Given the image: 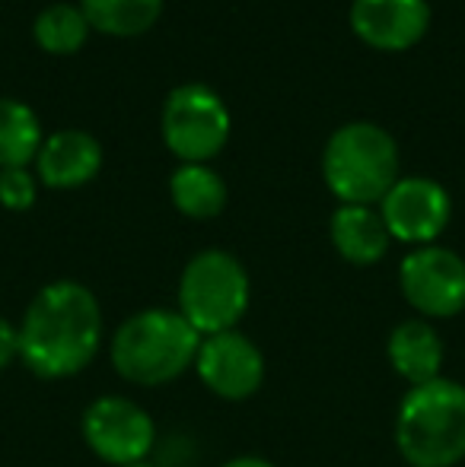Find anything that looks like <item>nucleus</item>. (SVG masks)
Listing matches in <instances>:
<instances>
[{"label": "nucleus", "instance_id": "1", "mask_svg": "<svg viewBox=\"0 0 465 467\" xmlns=\"http://www.w3.org/2000/svg\"><path fill=\"white\" fill-rule=\"evenodd\" d=\"M19 363L36 379L61 381L83 372L102 350L100 299L80 280L45 283L19 318Z\"/></svg>", "mask_w": 465, "mask_h": 467}, {"label": "nucleus", "instance_id": "2", "mask_svg": "<svg viewBox=\"0 0 465 467\" xmlns=\"http://www.w3.org/2000/svg\"><path fill=\"white\" fill-rule=\"evenodd\" d=\"M198 347L201 334L179 308H141L109 337V359L128 385L160 388L195 369Z\"/></svg>", "mask_w": 465, "mask_h": 467}, {"label": "nucleus", "instance_id": "3", "mask_svg": "<svg viewBox=\"0 0 465 467\" xmlns=\"http://www.w3.org/2000/svg\"><path fill=\"white\" fill-rule=\"evenodd\" d=\"M396 449L408 467H456L465 458V385L424 381L405 391L396 410Z\"/></svg>", "mask_w": 465, "mask_h": 467}, {"label": "nucleus", "instance_id": "4", "mask_svg": "<svg viewBox=\"0 0 465 467\" xmlns=\"http://www.w3.org/2000/svg\"><path fill=\"white\" fill-rule=\"evenodd\" d=\"M322 179L342 203L373 207L398 182V147L370 121L342 124L322 150Z\"/></svg>", "mask_w": 465, "mask_h": 467}, {"label": "nucleus", "instance_id": "5", "mask_svg": "<svg viewBox=\"0 0 465 467\" xmlns=\"http://www.w3.org/2000/svg\"><path fill=\"white\" fill-rule=\"evenodd\" d=\"M252 302V280L236 254L224 248L198 252L179 277V312L201 337L236 331Z\"/></svg>", "mask_w": 465, "mask_h": 467}, {"label": "nucleus", "instance_id": "6", "mask_svg": "<svg viewBox=\"0 0 465 467\" xmlns=\"http://www.w3.org/2000/svg\"><path fill=\"white\" fill-rule=\"evenodd\" d=\"M163 140L182 162H201L220 153L230 140V111L205 83L175 87L163 105Z\"/></svg>", "mask_w": 465, "mask_h": 467}, {"label": "nucleus", "instance_id": "7", "mask_svg": "<svg viewBox=\"0 0 465 467\" xmlns=\"http://www.w3.org/2000/svg\"><path fill=\"white\" fill-rule=\"evenodd\" d=\"M80 436L87 449L109 467L143 464L156 445V423L137 400L102 394L83 410Z\"/></svg>", "mask_w": 465, "mask_h": 467}, {"label": "nucleus", "instance_id": "8", "mask_svg": "<svg viewBox=\"0 0 465 467\" xmlns=\"http://www.w3.org/2000/svg\"><path fill=\"white\" fill-rule=\"evenodd\" d=\"M398 289L417 318H456L465 308V261L453 248L421 245L398 265Z\"/></svg>", "mask_w": 465, "mask_h": 467}, {"label": "nucleus", "instance_id": "9", "mask_svg": "<svg viewBox=\"0 0 465 467\" xmlns=\"http://www.w3.org/2000/svg\"><path fill=\"white\" fill-rule=\"evenodd\" d=\"M379 216L396 242L405 245H437L453 216V201L447 188L424 175L398 179L389 194L379 201Z\"/></svg>", "mask_w": 465, "mask_h": 467}, {"label": "nucleus", "instance_id": "10", "mask_svg": "<svg viewBox=\"0 0 465 467\" xmlns=\"http://www.w3.org/2000/svg\"><path fill=\"white\" fill-rule=\"evenodd\" d=\"M195 372L211 394L224 400H248L265 381V353L252 337L236 331L201 337Z\"/></svg>", "mask_w": 465, "mask_h": 467}, {"label": "nucleus", "instance_id": "11", "mask_svg": "<svg viewBox=\"0 0 465 467\" xmlns=\"http://www.w3.org/2000/svg\"><path fill=\"white\" fill-rule=\"evenodd\" d=\"M351 29L376 51H405L424 38L430 26L428 0H354Z\"/></svg>", "mask_w": 465, "mask_h": 467}, {"label": "nucleus", "instance_id": "12", "mask_svg": "<svg viewBox=\"0 0 465 467\" xmlns=\"http://www.w3.org/2000/svg\"><path fill=\"white\" fill-rule=\"evenodd\" d=\"M38 182L48 188L68 191L93 182L102 169V147L87 130H58L45 137L36 156Z\"/></svg>", "mask_w": 465, "mask_h": 467}, {"label": "nucleus", "instance_id": "13", "mask_svg": "<svg viewBox=\"0 0 465 467\" xmlns=\"http://www.w3.org/2000/svg\"><path fill=\"white\" fill-rule=\"evenodd\" d=\"M386 357H389V366L398 379H405L408 388H415L440 379L447 350H443L440 334L428 318H405L392 327L389 340H386Z\"/></svg>", "mask_w": 465, "mask_h": 467}, {"label": "nucleus", "instance_id": "14", "mask_svg": "<svg viewBox=\"0 0 465 467\" xmlns=\"http://www.w3.org/2000/svg\"><path fill=\"white\" fill-rule=\"evenodd\" d=\"M329 235L335 252L342 254L348 265L370 267L379 265L389 252V229H386L379 210L360 207V203H342V207L332 213Z\"/></svg>", "mask_w": 465, "mask_h": 467}, {"label": "nucleus", "instance_id": "15", "mask_svg": "<svg viewBox=\"0 0 465 467\" xmlns=\"http://www.w3.org/2000/svg\"><path fill=\"white\" fill-rule=\"evenodd\" d=\"M173 207L188 220H214L227 207V182L201 162H182L169 179Z\"/></svg>", "mask_w": 465, "mask_h": 467}, {"label": "nucleus", "instance_id": "16", "mask_svg": "<svg viewBox=\"0 0 465 467\" xmlns=\"http://www.w3.org/2000/svg\"><path fill=\"white\" fill-rule=\"evenodd\" d=\"M42 128L26 102L0 96V169H26L42 147Z\"/></svg>", "mask_w": 465, "mask_h": 467}, {"label": "nucleus", "instance_id": "17", "mask_svg": "<svg viewBox=\"0 0 465 467\" xmlns=\"http://www.w3.org/2000/svg\"><path fill=\"white\" fill-rule=\"evenodd\" d=\"M90 29L106 36H141L156 26L163 13V0H80Z\"/></svg>", "mask_w": 465, "mask_h": 467}, {"label": "nucleus", "instance_id": "18", "mask_svg": "<svg viewBox=\"0 0 465 467\" xmlns=\"http://www.w3.org/2000/svg\"><path fill=\"white\" fill-rule=\"evenodd\" d=\"M32 36H36L38 48L48 51V55H74V51H80L83 42H87L90 23L80 6L51 4L36 16Z\"/></svg>", "mask_w": 465, "mask_h": 467}, {"label": "nucleus", "instance_id": "19", "mask_svg": "<svg viewBox=\"0 0 465 467\" xmlns=\"http://www.w3.org/2000/svg\"><path fill=\"white\" fill-rule=\"evenodd\" d=\"M0 203L13 213H23L36 203V179L29 169H0Z\"/></svg>", "mask_w": 465, "mask_h": 467}, {"label": "nucleus", "instance_id": "20", "mask_svg": "<svg viewBox=\"0 0 465 467\" xmlns=\"http://www.w3.org/2000/svg\"><path fill=\"white\" fill-rule=\"evenodd\" d=\"M19 359V327L0 315V372Z\"/></svg>", "mask_w": 465, "mask_h": 467}, {"label": "nucleus", "instance_id": "21", "mask_svg": "<svg viewBox=\"0 0 465 467\" xmlns=\"http://www.w3.org/2000/svg\"><path fill=\"white\" fill-rule=\"evenodd\" d=\"M220 467H278V464H271L268 458H261V455H236L230 458V462H224Z\"/></svg>", "mask_w": 465, "mask_h": 467}, {"label": "nucleus", "instance_id": "22", "mask_svg": "<svg viewBox=\"0 0 465 467\" xmlns=\"http://www.w3.org/2000/svg\"><path fill=\"white\" fill-rule=\"evenodd\" d=\"M128 467H156V464H150V462H143V464H128Z\"/></svg>", "mask_w": 465, "mask_h": 467}]
</instances>
